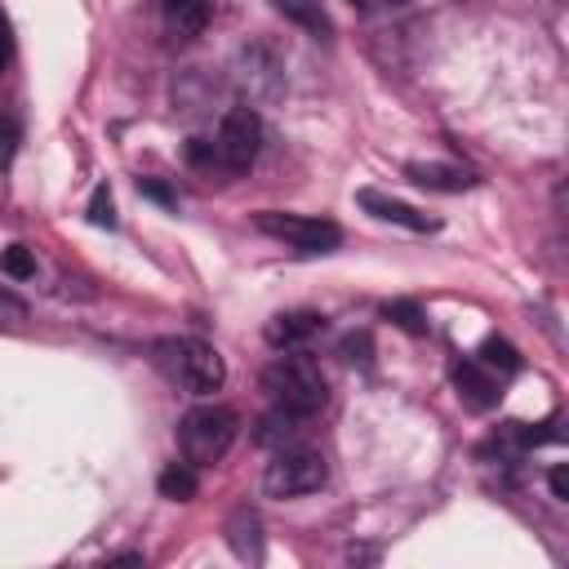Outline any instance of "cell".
Wrapping results in <instances>:
<instances>
[{
  "instance_id": "cell-1",
  "label": "cell",
  "mask_w": 569,
  "mask_h": 569,
  "mask_svg": "<svg viewBox=\"0 0 569 569\" xmlns=\"http://www.w3.org/2000/svg\"><path fill=\"white\" fill-rule=\"evenodd\" d=\"M262 391L276 409L284 413H298V418H311L325 409L329 400V387H325V373L311 356H280L262 369Z\"/></svg>"
},
{
  "instance_id": "cell-2",
  "label": "cell",
  "mask_w": 569,
  "mask_h": 569,
  "mask_svg": "<svg viewBox=\"0 0 569 569\" xmlns=\"http://www.w3.org/2000/svg\"><path fill=\"white\" fill-rule=\"evenodd\" d=\"M160 360L169 369V378L191 391V396H213L222 382H227V365L218 356L213 342L204 338H173V342H160Z\"/></svg>"
},
{
  "instance_id": "cell-3",
  "label": "cell",
  "mask_w": 569,
  "mask_h": 569,
  "mask_svg": "<svg viewBox=\"0 0 569 569\" xmlns=\"http://www.w3.org/2000/svg\"><path fill=\"white\" fill-rule=\"evenodd\" d=\"M236 440V413L227 405H196L178 422V449L191 467H213Z\"/></svg>"
},
{
  "instance_id": "cell-4",
  "label": "cell",
  "mask_w": 569,
  "mask_h": 569,
  "mask_svg": "<svg viewBox=\"0 0 569 569\" xmlns=\"http://www.w3.org/2000/svg\"><path fill=\"white\" fill-rule=\"evenodd\" d=\"M329 480V467H325V453L311 449V445H284L271 453L267 471H262V489L271 498H302V493H316L325 489Z\"/></svg>"
},
{
  "instance_id": "cell-5",
  "label": "cell",
  "mask_w": 569,
  "mask_h": 569,
  "mask_svg": "<svg viewBox=\"0 0 569 569\" xmlns=\"http://www.w3.org/2000/svg\"><path fill=\"white\" fill-rule=\"evenodd\" d=\"M253 222H258L262 236L289 244V249H298V253H333V249L342 244V231H338V222H329V218L276 213V209H267V213H258Z\"/></svg>"
},
{
  "instance_id": "cell-6",
  "label": "cell",
  "mask_w": 569,
  "mask_h": 569,
  "mask_svg": "<svg viewBox=\"0 0 569 569\" xmlns=\"http://www.w3.org/2000/svg\"><path fill=\"white\" fill-rule=\"evenodd\" d=\"M213 147V160L231 173H244L253 160H258V147H262V120L258 111L249 107H231L218 124V138L209 142Z\"/></svg>"
},
{
  "instance_id": "cell-7",
  "label": "cell",
  "mask_w": 569,
  "mask_h": 569,
  "mask_svg": "<svg viewBox=\"0 0 569 569\" xmlns=\"http://www.w3.org/2000/svg\"><path fill=\"white\" fill-rule=\"evenodd\" d=\"M453 391H458V400L467 405V409H493L498 400H502V378L498 373H489L480 360H458L453 365Z\"/></svg>"
},
{
  "instance_id": "cell-8",
  "label": "cell",
  "mask_w": 569,
  "mask_h": 569,
  "mask_svg": "<svg viewBox=\"0 0 569 569\" xmlns=\"http://www.w3.org/2000/svg\"><path fill=\"white\" fill-rule=\"evenodd\" d=\"M360 204H365L373 218H382V222H396V227H409V231H436V218L418 213V209H413V204H405V200L378 196L373 187H365V191H360Z\"/></svg>"
},
{
  "instance_id": "cell-9",
  "label": "cell",
  "mask_w": 569,
  "mask_h": 569,
  "mask_svg": "<svg viewBox=\"0 0 569 569\" xmlns=\"http://www.w3.org/2000/svg\"><path fill=\"white\" fill-rule=\"evenodd\" d=\"M213 18V0H164V27L173 40H196Z\"/></svg>"
},
{
  "instance_id": "cell-10",
  "label": "cell",
  "mask_w": 569,
  "mask_h": 569,
  "mask_svg": "<svg viewBox=\"0 0 569 569\" xmlns=\"http://www.w3.org/2000/svg\"><path fill=\"white\" fill-rule=\"evenodd\" d=\"M325 329V316L316 311H280L271 325H267V342L271 347H302L307 338H316Z\"/></svg>"
},
{
  "instance_id": "cell-11",
  "label": "cell",
  "mask_w": 569,
  "mask_h": 569,
  "mask_svg": "<svg viewBox=\"0 0 569 569\" xmlns=\"http://www.w3.org/2000/svg\"><path fill=\"white\" fill-rule=\"evenodd\" d=\"M405 173H409V182H418V187H427V191H467V187L476 182L467 169H458V164H436V160L409 164Z\"/></svg>"
},
{
  "instance_id": "cell-12",
  "label": "cell",
  "mask_w": 569,
  "mask_h": 569,
  "mask_svg": "<svg viewBox=\"0 0 569 569\" xmlns=\"http://www.w3.org/2000/svg\"><path fill=\"white\" fill-rule=\"evenodd\" d=\"M302 422L307 418H298V413H284V409H276L271 405V413L258 422V445H267V449H284V445H298V436H302Z\"/></svg>"
},
{
  "instance_id": "cell-13",
  "label": "cell",
  "mask_w": 569,
  "mask_h": 569,
  "mask_svg": "<svg viewBox=\"0 0 569 569\" xmlns=\"http://www.w3.org/2000/svg\"><path fill=\"white\" fill-rule=\"evenodd\" d=\"M227 538H231V547H236V556H240V560H258V556H262L258 516H253L249 507H240V511L231 516V525H227Z\"/></svg>"
},
{
  "instance_id": "cell-14",
  "label": "cell",
  "mask_w": 569,
  "mask_h": 569,
  "mask_svg": "<svg viewBox=\"0 0 569 569\" xmlns=\"http://www.w3.org/2000/svg\"><path fill=\"white\" fill-rule=\"evenodd\" d=\"M276 4V13H284L289 22H298L302 31H311L316 40H325L333 27H329V18H325V9H320V0H271Z\"/></svg>"
},
{
  "instance_id": "cell-15",
  "label": "cell",
  "mask_w": 569,
  "mask_h": 569,
  "mask_svg": "<svg viewBox=\"0 0 569 569\" xmlns=\"http://www.w3.org/2000/svg\"><path fill=\"white\" fill-rule=\"evenodd\" d=\"M476 360H480L489 373H498V378H511V373H520V356H516V347H511L507 338H485Z\"/></svg>"
},
{
  "instance_id": "cell-16",
  "label": "cell",
  "mask_w": 569,
  "mask_h": 569,
  "mask_svg": "<svg viewBox=\"0 0 569 569\" xmlns=\"http://www.w3.org/2000/svg\"><path fill=\"white\" fill-rule=\"evenodd\" d=\"M196 467L191 462H169L164 471H160V493L164 498H173V502H187V498H196Z\"/></svg>"
},
{
  "instance_id": "cell-17",
  "label": "cell",
  "mask_w": 569,
  "mask_h": 569,
  "mask_svg": "<svg viewBox=\"0 0 569 569\" xmlns=\"http://www.w3.org/2000/svg\"><path fill=\"white\" fill-rule=\"evenodd\" d=\"M382 316H387V320H396L405 333H427V316L418 311V302H405V298H400V302H387V307H382Z\"/></svg>"
},
{
  "instance_id": "cell-18",
  "label": "cell",
  "mask_w": 569,
  "mask_h": 569,
  "mask_svg": "<svg viewBox=\"0 0 569 569\" xmlns=\"http://www.w3.org/2000/svg\"><path fill=\"white\" fill-rule=\"evenodd\" d=\"M0 267H4V276H13V280H31V276H36V258H31L27 244H9V249L0 253Z\"/></svg>"
},
{
  "instance_id": "cell-19",
  "label": "cell",
  "mask_w": 569,
  "mask_h": 569,
  "mask_svg": "<svg viewBox=\"0 0 569 569\" xmlns=\"http://www.w3.org/2000/svg\"><path fill=\"white\" fill-rule=\"evenodd\" d=\"M89 222H93V227H116V204H111V191H107V187L93 191V200H89Z\"/></svg>"
},
{
  "instance_id": "cell-20",
  "label": "cell",
  "mask_w": 569,
  "mask_h": 569,
  "mask_svg": "<svg viewBox=\"0 0 569 569\" xmlns=\"http://www.w3.org/2000/svg\"><path fill=\"white\" fill-rule=\"evenodd\" d=\"M27 320V302L9 289H0V325H22Z\"/></svg>"
},
{
  "instance_id": "cell-21",
  "label": "cell",
  "mask_w": 569,
  "mask_h": 569,
  "mask_svg": "<svg viewBox=\"0 0 569 569\" xmlns=\"http://www.w3.org/2000/svg\"><path fill=\"white\" fill-rule=\"evenodd\" d=\"M18 156V124L13 120H0V169H9Z\"/></svg>"
},
{
  "instance_id": "cell-22",
  "label": "cell",
  "mask_w": 569,
  "mask_h": 569,
  "mask_svg": "<svg viewBox=\"0 0 569 569\" xmlns=\"http://www.w3.org/2000/svg\"><path fill=\"white\" fill-rule=\"evenodd\" d=\"M342 356H347L351 365H356V360L369 365V333H347V338H342Z\"/></svg>"
},
{
  "instance_id": "cell-23",
  "label": "cell",
  "mask_w": 569,
  "mask_h": 569,
  "mask_svg": "<svg viewBox=\"0 0 569 569\" xmlns=\"http://www.w3.org/2000/svg\"><path fill=\"white\" fill-rule=\"evenodd\" d=\"M551 493H556V502H569V471L565 467L551 471Z\"/></svg>"
},
{
  "instance_id": "cell-24",
  "label": "cell",
  "mask_w": 569,
  "mask_h": 569,
  "mask_svg": "<svg viewBox=\"0 0 569 569\" xmlns=\"http://www.w3.org/2000/svg\"><path fill=\"white\" fill-rule=\"evenodd\" d=\"M9 53H13V36H9V18L0 13V71L9 67Z\"/></svg>"
},
{
  "instance_id": "cell-25",
  "label": "cell",
  "mask_w": 569,
  "mask_h": 569,
  "mask_svg": "<svg viewBox=\"0 0 569 569\" xmlns=\"http://www.w3.org/2000/svg\"><path fill=\"white\" fill-rule=\"evenodd\" d=\"M138 187H142V191H147V196H156V200H164V204H169V200H173V196H169V191H164V187H160V182H138Z\"/></svg>"
},
{
  "instance_id": "cell-26",
  "label": "cell",
  "mask_w": 569,
  "mask_h": 569,
  "mask_svg": "<svg viewBox=\"0 0 569 569\" xmlns=\"http://www.w3.org/2000/svg\"><path fill=\"white\" fill-rule=\"evenodd\" d=\"M360 4H369V9H373V4H409V0H360Z\"/></svg>"
}]
</instances>
